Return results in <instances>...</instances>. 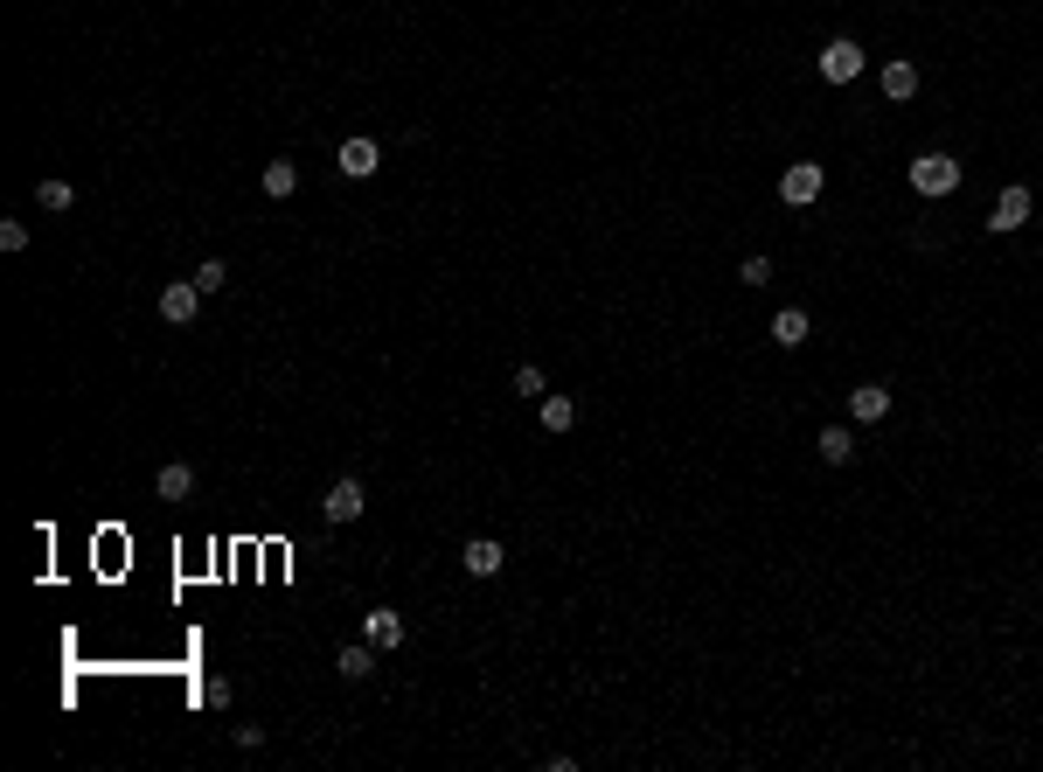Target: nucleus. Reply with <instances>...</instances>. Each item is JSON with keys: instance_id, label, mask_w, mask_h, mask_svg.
I'll return each instance as SVG.
<instances>
[{"instance_id": "obj_1", "label": "nucleus", "mask_w": 1043, "mask_h": 772, "mask_svg": "<svg viewBox=\"0 0 1043 772\" xmlns=\"http://www.w3.org/2000/svg\"><path fill=\"white\" fill-rule=\"evenodd\" d=\"M911 188H918V195H953V188H960V160L953 154H918L911 160Z\"/></svg>"}, {"instance_id": "obj_2", "label": "nucleus", "mask_w": 1043, "mask_h": 772, "mask_svg": "<svg viewBox=\"0 0 1043 772\" xmlns=\"http://www.w3.org/2000/svg\"><path fill=\"white\" fill-rule=\"evenodd\" d=\"M870 70V56H863V42H849V35H835L828 49H821V77L828 84H856Z\"/></svg>"}, {"instance_id": "obj_3", "label": "nucleus", "mask_w": 1043, "mask_h": 772, "mask_svg": "<svg viewBox=\"0 0 1043 772\" xmlns=\"http://www.w3.org/2000/svg\"><path fill=\"white\" fill-rule=\"evenodd\" d=\"M362 508H369V487H362L355 473H341V480L327 487V501H320V515H327V522H355Z\"/></svg>"}, {"instance_id": "obj_4", "label": "nucleus", "mask_w": 1043, "mask_h": 772, "mask_svg": "<svg viewBox=\"0 0 1043 772\" xmlns=\"http://www.w3.org/2000/svg\"><path fill=\"white\" fill-rule=\"evenodd\" d=\"M779 202H793V209L821 202V167H814V160H793V167L779 174Z\"/></svg>"}, {"instance_id": "obj_5", "label": "nucleus", "mask_w": 1043, "mask_h": 772, "mask_svg": "<svg viewBox=\"0 0 1043 772\" xmlns=\"http://www.w3.org/2000/svg\"><path fill=\"white\" fill-rule=\"evenodd\" d=\"M1030 209H1037V202H1030V188L1016 181V188H1002V195H995V216H988V230H995V237H1009V230H1023V223H1030Z\"/></svg>"}, {"instance_id": "obj_6", "label": "nucleus", "mask_w": 1043, "mask_h": 772, "mask_svg": "<svg viewBox=\"0 0 1043 772\" xmlns=\"http://www.w3.org/2000/svg\"><path fill=\"white\" fill-rule=\"evenodd\" d=\"M334 167H341L348 181H369V174L383 167V147H376L369 133H355V140H341V154H334Z\"/></svg>"}, {"instance_id": "obj_7", "label": "nucleus", "mask_w": 1043, "mask_h": 772, "mask_svg": "<svg viewBox=\"0 0 1043 772\" xmlns=\"http://www.w3.org/2000/svg\"><path fill=\"white\" fill-rule=\"evenodd\" d=\"M202 300H209V293H202L195 279H174V286H160V320H174V327H188Z\"/></svg>"}, {"instance_id": "obj_8", "label": "nucleus", "mask_w": 1043, "mask_h": 772, "mask_svg": "<svg viewBox=\"0 0 1043 772\" xmlns=\"http://www.w3.org/2000/svg\"><path fill=\"white\" fill-rule=\"evenodd\" d=\"M849 418H856V425H884V418H891V383H863V390H849Z\"/></svg>"}, {"instance_id": "obj_9", "label": "nucleus", "mask_w": 1043, "mask_h": 772, "mask_svg": "<svg viewBox=\"0 0 1043 772\" xmlns=\"http://www.w3.org/2000/svg\"><path fill=\"white\" fill-rule=\"evenodd\" d=\"M459 564H466V578H494V571L508 564V550H501L494 536H473V543L459 550Z\"/></svg>"}, {"instance_id": "obj_10", "label": "nucleus", "mask_w": 1043, "mask_h": 772, "mask_svg": "<svg viewBox=\"0 0 1043 772\" xmlns=\"http://www.w3.org/2000/svg\"><path fill=\"white\" fill-rule=\"evenodd\" d=\"M362 640H369V647H383V654H390V647H404V613L376 606V613L362 619Z\"/></svg>"}, {"instance_id": "obj_11", "label": "nucleus", "mask_w": 1043, "mask_h": 772, "mask_svg": "<svg viewBox=\"0 0 1043 772\" xmlns=\"http://www.w3.org/2000/svg\"><path fill=\"white\" fill-rule=\"evenodd\" d=\"M153 494H160V501H188V494H195V466L167 460L160 473H153Z\"/></svg>"}, {"instance_id": "obj_12", "label": "nucleus", "mask_w": 1043, "mask_h": 772, "mask_svg": "<svg viewBox=\"0 0 1043 772\" xmlns=\"http://www.w3.org/2000/svg\"><path fill=\"white\" fill-rule=\"evenodd\" d=\"M376 654H383V647H369V640H355V647H341V654H334V668H341V682H369V675H376Z\"/></svg>"}, {"instance_id": "obj_13", "label": "nucleus", "mask_w": 1043, "mask_h": 772, "mask_svg": "<svg viewBox=\"0 0 1043 772\" xmlns=\"http://www.w3.org/2000/svg\"><path fill=\"white\" fill-rule=\"evenodd\" d=\"M877 84H884V98H897V105H904V98L918 91V63H904V56H891V63L877 70Z\"/></svg>"}, {"instance_id": "obj_14", "label": "nucleus", "mask_w": 1043, "mask_h": 772, "mask_svg": "<svg viewBox=\"0 0 1043 772\" xmlns=\"http://www.w3.org/2000/svg\"><path fill=\"white\" fill-rule=\"evenodd\" d=\"M807 334H814V327H807V313H800V307L772 313V341H779V348H800V341H807Z\"/></svg>"}, {"instance_id": "obj_15", "label": "nucleus", "mask_w": 1043, "mask_h": 772, "mask_svg": "<svg viewBox=\"0 0 1043 772\" xmlns=\"http://www.w3.org/2000/svg\"><path fill=\"white\" fill-rule=\"evenodd\" d=\"M849 453H856V432H849V425H821V460L842 466Z\"/></svg>"}, {"instance_id": "obj_16", "label": "nucleus", "mask_w": 1043, "mask_h": 772, "mask_svg": "<svg viewBox=\"0 0 1043 772\" xmlns=\"http://www.w3.org/2000/svg\"><path fill=\"white\" fill-rule=\"evenodd\" d=\"M293 188H299V167H293V160H265V195H272V202H286Z\"/></svg>"}, {"instance_id": "obj_17", "label": "nucleus", "mask_w": 1043, "mask_h": 772, "mask_svg": "<svg viewBox=\"0 0 1043 772\" xmlns=\"http://www.w3.org/2000/svg\"><path fill=\"white\" fill-rule=\"evenodd\" d=\"M35 202H42V209H56V216H63V209H70V202H77V188H70V181H63V174H49V181H35Z\"/></svg>"}, {"instance_id": "obj_18", "label": "nucleus", "mask_w": 1043, "mask_h": 772, "mask_svg": "<svg viewBox=\"0 0 1043 772\" xmlns=\"http://www.w3.org/2000/svg\"><path fill=\"white\" fill-rule=\"evenodd\" d=\"M571 425H578V404L550 390V397H543V432H571Z\"/></svg>"}, {"instance_id": "obj_19", "label": "nucleus", "mask_w": 1043, "mask_h": 772, "mask_svg": "<svg viewBox=\"0 0 1043 772\" xmlns=\"http://www.w3.org/2000/svg\"><path fill=\"white\" fill-rule=\"evenodd\" d=\"M515 397H529V404H543V397H550V383H543V369H536V362H522V369H515Z\"/></svg>"}, {"instance_id": "obj_20", "label": "nucleus", "mask_w": 1043, "mask_h": 772, "mask_svg": "<svg viewBox=\"0 0 1043 772\" xmlns=\"http://www.w3.org/2000/svg\"><path fill=\"white\" fill-rule=\"evenodd\" d=\"M195 286H202V293H223V286H230V265H223V258H202V265H195Z\"/></svg>"}, {"instance_id": "obj_21", "label": "nucleus", "mask_w": 1043, "mask_h": 772, "mask_svg": "<svg viewBox=\"0 0 1043 772\" xmlns=\"http://www.w3.org/2000/svg\"><path fill=\"white\" fill-rule=\"evenodd\" d=\"M230 696H237V689H230L223 675H209V682H202V710H230Z\"/></svg>"}, {"instance_id": "obj_22", "label": "nucleus", "mask_w": 1043, "mask_h": 772, "mask_svg": "<svg viewBox=\"0 0 1043 772\" xmlns=\"http://www.w3.org/2000/svg\"><path fill=\"white\" fill-rule=\"evenodd\" d=\"M0 251H28V223L7 216V223H0Z\"/></svg>"}, {"instance_id": "obj_23", "label": "nucleus", "mask_w": 1043, "mask_h": 772, "mask_svg": "<svg viewBox=\"0 0 1043 772\" xmlns=\"http://www.w3.org/2000/svg\"><path fill=\"white\" fill-rule=\"evenodd\" d=\"M738 279H745V286H765V279H772V258H745Z\"/></svg>"}, {"instance_id": "obj_24", "label": "nucleus", "mask_w": 1043, "mask_h": 772, "mask_svg": "<svg viewBox=\"0 0 1043 772\" xmlns=\"http://www.w3.org/2000/svg\"><path fill=\"white\" fill-rule=\"evenodd\" d=\"M237 752H265V724H237Z\"/></svg>"}]
</instances>
